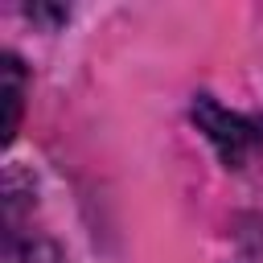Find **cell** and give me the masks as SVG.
<instances>
[{
  "instance_id": "cell-1",
  "label": "cell",
  "mask_w": 263,
  "mask_h": 263,
  "mask_svg": "<svg viewBox=\"0 0 263 263\" xmlns=\"http://www.w3.org/2000/svg\"><path fill=\"white\" fill-rule=\"evenodd\" d=\"M193 123H197V132L214 144V152L222 156V164H230V168H242V164L259 152V144H263V127H259L251 115L222 107L214 95H197V103H193Z\"/></svg>"
},
{
  "instance_id": "cell-2",
  "label": "cell",
  "mask_w": 263,
  "mask_h": 263,
  "mask_svg": "<svg viewBox=\"0 0 263 263\" xmlns=\"http://www.w3.org/2000/svg\"><path fill=\"white\" fill-rule=\"evenodd\" d=\"M21 111H25V70L16 53H4L0 58V144L16 140Z\"/></svg>"
},
{
  "instance_id": "cell-3",
  "label": "cell",
  "mask_w": 263,
  "mask_h": 263,
  "mask_svg": "<svg viewBox=\"0 0 263 263\" xmlns=\"http://www.w3.org/2000/svg\"><path fill=\"white\" fill-rule=\"evenodd\" d=\"M0 263H62V251L41 238V234H25V230H4V247H0Z\"/></svg>"
}]
</instances>
